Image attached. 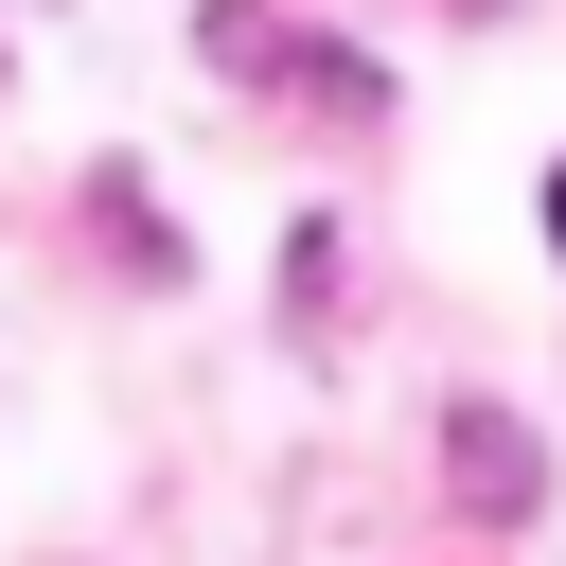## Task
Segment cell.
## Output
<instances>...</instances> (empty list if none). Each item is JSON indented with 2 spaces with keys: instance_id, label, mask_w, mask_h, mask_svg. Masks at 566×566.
I'll return each instance as SVG.
<instances>
[{
  "instance_id": "6da1fadb",
  "label": "cell",
  "mask_w": 566,
  "mask_h": 566,
  "mask_svg": "<svg viewBox=\"0 0 566 566\" xmlns=\"http://www.w3.org/2000/svg\"><path fill=\"white\" fill-rule=\"evenodd\" d=\"M195 53H212V71H248V88H301V106H336V124H371V106H389V71H371V53H318V35L248 18V0H212V18H195Z\"/></svg>"
},
{
  "instance_id": "7a4b0ae2",
  "label": "cell",
  "mask_w": 566,
  "mask_h": 566,
  "mask_svg": "<svg viewBox=\"0 0 566 566\" xmlns=\"http://www.w3.org/2000/svg\"><path fill=\"white\" fill-rule=\"evenodd\" d=\"M460 495H495V513H531V495H548V460L513 442V407H460Z\"/></svg>"
},
{
  "instance_id": "3957f363",
  "label": "cell",
  "mask_w": 566,
  "mask_h": 566,
  "mask_svg": "<svg viewBox=\"0 0 566 566\" xmlns=\"http://www.w3.org/2000/svg\"><path fill=\"white\" fill-rule=\"evenodd\" d=\"M548 248H566V159H548Z\"/></svg>"
}]
</instances>
